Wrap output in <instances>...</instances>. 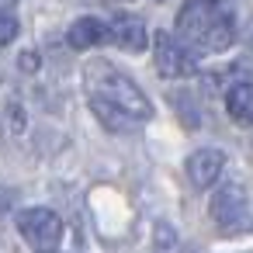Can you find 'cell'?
Segmentation results:
<instances>
[{"instance_id": "6da1fadb", "label": "cell", "mask_w": 253, "mask_h": 253, "mask_svg": "<svg viewBox=\"0 0 253 253\" xmlns=\"http://www.w3.org/2000/svg\"><path fill=\"white\" fill-rule=\"evenodd\" d=\"M177 35L205 52H225L236 39V28L218 0H187L177 14Z\"/></svg>"}, {"instance_id": "7a4b0ae2", "label": "cell", "mask_w": 253, "mask_h": 253, "mask_svg": "<svg viewBox=\"0 0 253 253\" xmlns=\"http://www.w3.org/2000/svg\"><path fill=\"white\" fill-rule=\"evenodd\" d=\"M87 90H90V101H104V104L118 108L122 115H128L132 122H149L153 118V104L135 87V80H128L118 66H111L104 59H94L87 66Z\"/></svg>"}, {"instance_id": "3957f363", "label": "cell", "mask_w": 253, "mask_h": 253, "mask_svg": "<svg viewBox=\"0 0 253 253\" xmlns=\"http://www.w3.org/2000/svg\"><path fill=\"white\" fill-rule=\"evenodd\" d=\"M18 232L28 239L35 253H49L63 239V218L52 208H25L18 215Z\"/></svg>"}, {"instance_id": "277c9868", "label": "cell", "mask_w": 253, "mask_h": 253, "mask_svg": "<svg viewBox=\"0 0 253 253\" xmlns=\"http://www.w3.org/2000/svg\"><path fill=\"white\" fill-rule=\"evenodd\" d=\"M153 63H156V70H160L163 77H170V80H177V77H191V73L198 70V56L191 52V45L180 42V39L170 35V32H160V35H156Z\"/></svg>"}, {"instance_id": "5b68a950", "label": "cell", "mask_w": 253, "mask_h": 253, "mask_svg": "<svg viewBox=\"0 0 253 253\" xmlns=\"http://www.w3.org/2000/svg\"><path fill=\"white\" fill-rule=\"evenodd\" d=\"M211 218L218 222V229L232 232L239 225H246L250 218V205H246V194L239 184H222L211 198Z\"/></svg>"}, {"instance_id": "8992f818", "label": "cell", "mask_w": 253, "mask_h": 253, "mask_svg": "<svg viewBox=\"0 0 253 253\" xmlns=\"http://www.w3.org/2000/svg\"><path fill=\"white\" fill-rule=\"evenodd\" d=\"M222 170H225V153L222 149H194L191 156H187V177H191V184L194 187H211L218 177H222Z\"/></svg>"}, {"instance_id": "52a82bcc", "label": "cell", "mask_w": 253, "mask_h": 253, "mask_svg": "<svg viewBox=\"0 0 253 253\" xmlns=\"http://www.w3.org/2000/svg\"><path fill=\"white\" fill-rule=\"evenodd\" d=\"M108 28H111V42L122 45V49H128V52H142L146 42H149L146 25H142V18H135V14H118Z\"/></svg>"}, {"instance_id": "ba28073f", "label": "cell", "mask_w": 253, "mask_h": 253, "mask_svg": "<svg viewBox=\"0 0 253 253\" xmlns=\"http://www.w3.org/2000/svg\"><path fill=\"white\" fill-rule=\"evenodd\" d=\"M66 42L73 45V49H94V45H104V42H111V28L104 25V21H97V18H80V21H73L70 25V35H66Z\"/></svg>"}, {"instance_id": "9c48e42d", "label": "cell", "mask_w": 253, "mask_h": 253, "mask_svg": "<svg viewBox=\"0 0 253 253\" xmlns=\"http://www.w3.org/2000/svg\"><path fill=\"white\" fill-rule=\"evenodd\" d=\"M225 111L232 122H253V80H236L225 87Z\"/></svg>"}, {"instance_id": "30bf717a", "label": "cell", "mask_w": 253, "mask_h": 253, "mask_svg": "<svg viewBox=\"0 0 253 253\" xmlns=\"http://www.w3.org/2000/svg\"><path fill=\"white\" fill-rule=\"evenodd\" d=\"M90 104H94V115H97L111 132H125V128L132 125V118H128V115H122L118 108H111V104H104V101H90Z\"/></svg>"}, {"instance_id": "8fae6325", "label": "cell", "mask_w": 253, "mask_h": 253, "mask_svg": "<svg viewBox=\"0 0 253 253\" xmlns=\"http://www.w3.org/2000/svg\"><path fill=\"white\" fill-rule=\"evenodd\" d=\"M173 104H177V115H180V125L184 128H198V108H194V101H191V94H173Z\"/></svg>"}, {"instance_id": "7c38bea8", "label": "cell", "mask_w": 253, "mask_h": 253, "mask_svg": "<svg viewBox=\"0 0 253 253\" xmlns=\"http://www.w3.org/2000/svg\"><path fill=\"white\" fill-rule=\"evenodd\" d=\"M0 42L4 45H11L14 42V35H18V18H14V0H4V18H0Z\"/></svg>"}, {"instance_id": "4fadbf2b", "label": "cell", "mask_w": 253, "mask_h": 253, "mask_svg": "<svg viewBox=\"0 0 253 253\" xmlns=\"http://www.w3.org/2000/svg\"><path fill=\"white\" fill-rule=\"evenodd\" d=\"M35 66H39L35 56H21V70H35Z\"/></svg>"}, {"instance_id": "5bb4252c", "label": "cell", "mask_w": 253, "mask_h": 253, "mask_svg": "<svg viewBox=\"0 0 253 253\" xmlns=\"http://www.w3.org/2000/svg\"><path fill=\"white\" fill-rule=\"evenodd\" d=\"M250 56H253V39H250Z\"/></svg>"}]
</instances>
